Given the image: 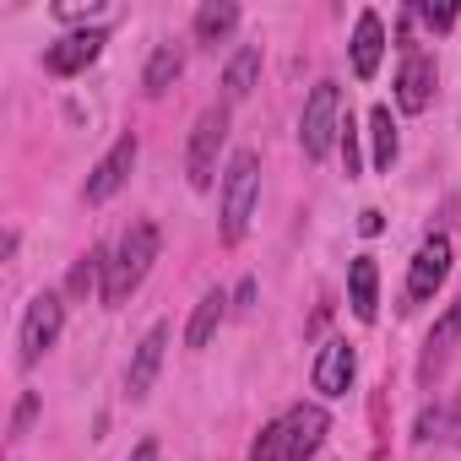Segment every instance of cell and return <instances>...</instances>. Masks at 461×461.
<instances>
[{
  "instance_id": "484cf974",
  "label": "cell",
  "mask_w": 461,
  "mask_h": 461,
  "mask_svg": "<svg viewBox=\"0 0 461 461\" xmlns=\"http://www.w3.org/2000/svg\"><path fill=\"white\" fill-rule=\"evenodd\" d=\"M250 310H256V277H245L234 294V315H250Z\"/></svg>"
},
{
  "instance_id": "4316f807",
  "label": "cell",
  "mask_w": 461,
  "mask_h": 461,
  "mask_svg": "<svg viewBox=\"0 0 461 461\" xmlns=\"http://www.w3.org/2000/svg\"><path fill=\"white\" fill-rule=\"evenodd\" d=\"M125 461H158V439H141V445H136Z\"/></svg>"
},
{
  "instance_id": "cb8c5ba5",
  "label": "cell",
  "mask_w": 461,
  "mask_h": 461,
  "mask_svg": "<svg viewBox=\"0 0 461 461\" xmlns=\"http://www.w3.org/2000/svg\"><path fill=\"white\" fill-rule=\"evenodd\" d=\"M33 418H39V391H23V402H17V412H12V439H23V434L33 429Z\"/></svg>"
},
{
  "instance_id": "603a6c76",
  "label": "cell",
  "mask_w": 461,
  "mask_h": 461,
  "mask_svg": "<svg viewBox=\"0 0 461 461\" xmlns=\"http://www.w3.org/2000/svg\"><path fill=\"white\" fill-rule=\"evenodd\" d=\"M439 429H445V412H439V407H434V412H423V418H418V439H434V434H439ZM450 429H456V434H461V402H456V407H450Z\"/></svg>"
},
{
  "instance_id": "ba28073f",
  "label": "cell",
  "mask_w": 461,
  "mask_h": 461,
  "mask_svg": "<svg viewBox=\"0 0 461 461\" xmlns=\"http://www.w3.org/2000/svg\"><path fill=\"white\" fill-rule=\"evenodd\" d=\"M163 358H168V321H152V326L141 331L131 364H125V396H131V402H147V396H152Z\"/></svg>"
},
{
  "instance_id": "5b68a950",
  "label": "cell",
  "mask_w": 461,
  "mask_h": 461,
  "mask_svg": "<svg viewBox=\"0 0 461 461\" xmlns=\"http://www.w3.org/2000/svg\"><path fill=\"white\" fill-rule=\"evenodd\" d=\"M60 331H66V299L60 294H33V304H28V315H23V337H17V364L23 369H33L55 342H60Z\"/></svg>"
},
{
  "instance_id": "44dd1931",
  "label": "cell",
  "mask_w": 461,
  "mask_h": 461,
  "mask_svg": "<svg viewBox=\"0 0 461 461\" xmlns=\"http://www.w3.org/2000/svg\"><path fill=\"white\" fill-rule=\"evenodd\" d=\"M250 461H283V418L261 423V434H256V445H250Z\"/></svg>"
},
{
  "instance_id": "ac0fdd59",
  "label": "cell",
  "mask_w": 461,
  "mask_h": 461,
  "mask_svg": "<svg viewBox=\"0 0 461 461\" xmlns=\"http://www.w3.org/2000/svg\"><path fill=\"white\" fill-rule=\"evenodd\" d=\"M104 277H109V250H104V245H93V250L71 267L66 294H71V299H93V294L104 299Z\"/></svg>"
},
{
  "instance_id": "9c48e42d",
  "label": "cell",
  "mask_w": 461,
  "mask_h": 461,
  "mask_svg": "<svg viewBox=\"0 0 461 461\" xmlns=\"http://www.w3.org/2000/svg\"><path fill=\"white\" fill-rule=\"evenodd\" d=\"M445 277H450V240H445V234H429V240L418 245V256L407 261V299H412V304H429Z\"/></svg>"
},
{
  "instance_id": "ffe728a7",
  "label": "cell",
  "mask_w": 461,
  "mask_h": 461,
  "mask_svg": "<svg viewBox=\"0 0 461 461\" xmlns=\"http://www.w3.org/2000/svg\"><path fill=\"white\" fill-rule=\"evenodd\" d=\"M179 71H185V55H179L174 44H158L152 60H147V71H141V87H147V93H168V87L179 82Z\"/></svg>"
},
{
  "instance_id": "7c38bea8",
  "label": "cell",
  "mask_w": 461,
  "mask_h": 461,
  "mask_svg": "<svg viewBox=\"0 0 461 461\" xmlns=\"http://www.w3.org/2000/svg\"><path fill=\"white\" fill-rule=\"evenodd\" d=\"M434 82H439V71H434V55H407L402 60V71H396V109L402 114H423L429 104H434Z\"/></svg>"
},
{
  "instance_id": "e0dca14e",
  "label": "cell",
  "mask_w": 461,
  "mask_h": 461,
  "mask_svg": "<svg viewBox=\"0 0 461 461\" xmlns=\"http://www.w3.org/2000/svg\"><path fill=\"white\" fill-rule=\"evenodd\" d=\"M195 44H206V50H217L228 33H234L240 28V6H234V0H206V6L195 12Z\"/></svg>"
},
{
  "instance_id": "4fadbf2b",
  "label": "cell",
  "mask_w": 461,
  "mask_h": 461,
  "mask_svg": "<svg viewBox=\"0 0 461 461\" xmlns=\"http://www.w3.org/2000/svg\"><path fill=\"white\" fill-rule=\"evenodd\" d=\"M380 60H385V23H380V12H358V23H353V77L375 82Z\"/></svg>"
},
{
  "instance_id": "3957f363",
  "label": "cell",
  "mask_w": 461,
  "mask_h": 461,
  "mask_svg": "<svg viewBox=\"0 0 461 461\" xmlns=\"http://www.w3.org/2000/svg\"><path fill=\"white\" fill-rule=\"evenodd\" d=\"M342 87L337 82H315V93L304 98V114H299V147L310 163L331 158V147L342 141Z\"/></svg>"
},
{
  "instance_id": "d4e9b609",
  "label": "cell",
  "mask_w": 461,
  "mask_h": 461,
  "mask_svg": "<svg viewBox=\"0 0 461 461\" xmlns=\"http://www.w3.org/2000/svg\"><path fill=\"white\" fill-rule=\"evenodd\" d=\"M104 6H93V0H87V6H55V17L60 23H87V17H98Z\"/></svg>"
},
{
  "instance_id": "8992f818",
  "label": "cell",
  "mask_w": 461,
  "mask_h": 461,
  "mask_svg": "<svg viewBox=\"0 0 461 461\" xmlns=\"http://www.w3.org/2000/svg\"><path fill=\"white\" fill-rule=\"evenodd\" d=\"M136 158H141V136H136V131H125V136H120V141H114V147L93 163V174H87V190H82V195H87L93 206L114 201V195L125 190V179H131Z\"/></svg>"
},
{
  "instance_id": "277c9868",
  "label": "cell",
  "mask_w": 461,
  "mask_h": 461,
  "mask_svg": "<svg viewBox=\"0 0 461 461\" xmlns=\"http://www.w3.org/2000/svg\"><path fill=\"white\" fill-rule=\"evenodd\" d=\"M228 147V104H206L190 125V147H185V179L190 190H212L217 185V158Z\"/></svg>"
},
{
  "instance_id": "52a82bcc",
  "label": "cell",
  "mask_w": 461,
  "mask_h": 461,
  "mask_svg": "<svg viewBox=\"0 0 461 461\" xmlns=\"http://www.w3.org/2000/svg\"><path fill=\"white\" fill-rule=\"evenodd\" d=\"M326 434H331L326 407L294 402V407L283 412V461H315V450L326 445Z\"/></svg>"
},
{
  "instance_id": "9a60e30c",
  "label": "cell",
  "mask_w": 461,
  "mask_h": 461,
  "mask_svg": "<svg viewBox=\"0 0 461 461\" xmlns=\"http://www.w3.org/2000/svg\"><path fill=\"white\" fill-rule=\"evenodd\" d=\"M348 304H353V315L364 326L380 315V267H375V256H353V267H348Z\"/></svg>"
},
{
  "instance_id": "7402d4cb",
  "label": "cell",
  "mask_w": 461,
  "mask_h": 461,
  "mask_svg": "<svg viewBox=\"0 0 461 461\" xmlns=\"http://www.w3.org/2000/svg\"><path fill=\"white\" fill-rule=\"evenodd\" d=\"M412 17H418L429 33H450L461 12H456V6H434V0H418V6H412Z\"/></svg>"
},
{
  "instance_id": "7a4b0ae2",
  "label": "cell",
  "mask_w": 461,
  "mask_h": 461,
  "mask_svg": "<svg viewBox=\"0 0 461 461\" xmlns=\"http://www.w3.org/2000/svg\"><path fill=\"white\" fill-rule=\"evenodd\" d=\"M256 201H261V158L250 147H240L222 168V245H240L250 234Z\"/></svg>"
},
{
  "instance_id": "d6986e66",
  "label": "cell",
  "mask_w": 461,
  "mask_h": 461,
  "mask_svg": "<svg viewBox=\"0 0 461 461\" xmlns=\"http://www.w3.org/2000/svg\"><path fill=\"white\" fill-rule=\"evenodd\" d=\"M369 147H375V168L391 174V163H396V152H402V136H396V120H391L385 104L369 109Z\"/></svg>"
},
{
  "instance_id": "5bb4252c",
  "label": "cell",
  "mask_w": 461,
  "mask_h": 461,
  "mask_svg": "<svg viewBox=\"0 0 461 461\" xmlns=\"http://www.w3.org/2000/svg\"><path fill=\"white\" fill-rule=\"evenodd\" d=\"M234 315V299H228L222 288H206L201 299H195V310H190V326H185V348L190 353H201L212 337H217V326Z\"/></svg>"
},
{
  "instance_id": "30bf717a",
  "label": "cell",
  "mask_w": 461,
  "mask_h": 461,
  "mask_svg": "<svg viewBox=\"0 0 461 461\" xmlns=\"http://www.w3.org/2000/svg\"><path fill=\"white\" fill-rule=\"evenodd\" d=\"M104 44H109V28H77V33H66V39H55L50 50H44V71H55V77H77V71H87L98 55H104Z\"/></svg>"
},
{
  "instance_id": "8fae6325",
  "label": "cell",
  "mask_w": 461,
  "mask_h": 461,
  "mask_svg": "<svg viewBox=\"0 0 461 461\" xmlns=\"http://www.w3.org/2000/svg\"><path fill=\"white\" fill-rule=\"evenodd\" d=\"M353 375H358V353H353V342H348V337H331V342L315 353V391H321L326 402H337V396H348Z\"/></svg>"
},
{
  "instance_id": "83f0119b",
  "label": "cell",
  "mask_w": 461,
  "mask_h": 461,
  "mask_svg": "<svg viewBox=\"0 0 461 461\" xmlns=\"http://www.w3.org/2000/svg\"><path fill=\"white\" fill-rule=\"evenodd\" d=\"M358 228H364V234H380V228H385V222H380V212L369 206V212H358Z\"/></svg>"
},
{
  "instance_id": "2e32d148",
  "label": "cell",
  "mask_w": 461,
  "mask_h": 461,
  "mask_svg": "<svg viewBox=\"0 0 461 461\" xmlns=\"http://www.w3.org/2000/svg\"><path fill=\"white\" fill-rule=\"evenodd\" d=\"M256 82H261V44H240L234 55H228V66H222V104L250 98Z\"/></svg>"
},
{
  "instance_id": "6da1fadb",
  "label": "cell",
  "mask_w": 461,
  "mask_h": 461,
  "mask_svg": "<svg viewBox=\"0 0 461 461\" xmlns=\"http://www.w3.org/2000/svg\"><path fill=\"white\" fill-rule=\"evenodd\" d=\"M158 250H163V234H158V222H147V217H136L125 234L114 240V250H109V277H104V304H109V310H120V304L147 283Z\"/></svg>"
}]
</instances>
